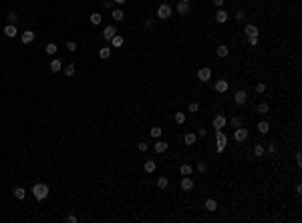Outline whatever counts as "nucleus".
<instances>
[{"instance_id":"43","label":"nucleus","mask_w":302,"mask_h":223,"mask_svg":"<svg viewBox=\"0 0 302 223\" xmlns=\"http://www.w3.org/2000/svg\"><path fill=\"white\" fill-rule=\"evenodd\" d=\"M264 91H266V84L264 83H258L256 84V93H264Z\"/></svg>"},{"instance_id":"28","label":"nucleus","mask_w":302,"mask_h":223,"mask_svg":"<svg viewBox=\"0 0 302 223\" xmlns=\"http://www.w3.org/2000/svg\"><path fill=\"white\" fill-rule=\"evenodd\" d=\"M113 20H117V22H121L123 18H125V14H123V10H113Z\"/></svg>"},{"instance_id":"46","label":"nucleus","mask_w":302,"mask_h":223,"mask_svg":"<svg viewBox=\"0 0 302 223\" xmlns=\"http://www.w3.org/2000/svg\"><path fill=\"white\" fill-rule=\"evenodd\" d=\"M77 221H79V219H77L75 215H69V217H67V223H77Z\"/></svg>"},{"instance_id":"36","label":"nucleus","mask_w":302,"mask_h":223,"mask_svg":"<svg viewBox=\"0 0 302 223\" xmlns=\"http://www.w3.org/2000/svg\"><path fill=\"white\" fill-rule=\"evenodd\" d=\"M266 151L270 153V155H274V153L278 151V145H276V143H270V145H268V147H266Z\"/></svg>"},{"instance_id":"48","label":"nucleus","mask_w":302,"mask_h":223,"mask_svg":"<svg viewBox=\"0 0 302 223\" xmlns=\"http://www.w3.org/2000/svg\"><path fill=\"white\" fill-rule=\"evenodd\" d=\"M224 2H226V0H214V4H216L218 8H222V6H224Z\"/></svg>"},{"instance_id":"23","label":"nucleus","mask_w":302,"mask_h":223,"mask_svg":"<svg viewBox=\"0 0 302 223\" xmlns=\"http://www.w3.org/2000/svg\"><path fill=\"white\" fill-rule=\"evenodd\" d=\"M258 131H260L262 135H266V133L270 131V125H268L266 121H260V123H258Z\"/></svg>"},{"instance_id":"6","label":"nucleus","mask_w":302,"mask_h":223,"mask_svg":"<svg viewBox=\"0 0 302 223\" xmlns=\"http://www.w3.org/2000/svg\"><path fill=\"white\" fill-rule=\"evenodd\" d=\"M234 101H236L238 107H242L246 101H248V93H246V91H238L236 95H234Z\"/></svg>"},{"instance_id":"4","label":"nucleus","mask_w":302,"mask_h":223,"mask_svg":"<svg viewBox=\"0 0 302 223\" xmlns=\"http://www.w3.org/2000/svg\"><path fill=\"white\" fill-rule=\"evenodd\" d=\"M157 16H159L161 20H167L169 16H171V6H169V4H161V6L157 8Z\"/></svg>"},{"instance_id":"10","label":"nucleus","mask_w":302,"mask_h":223,"mask_svg":"<svg viewBox=\"0 0 302 223\" xmlns=\"http://www.w3.org/2000/svg\"><path fill=\"white\" fill-rule=\"evenodd\" d=\"M181 189H184V191H191V189H193V181H191L188 175L181 179Z\"/></svg>"},{"instance_id":"16","label":"nucleus","mask_w":302,"mask_h":223,"mask_svg":"<svg viewBox=\"0 0 302 223\" xmlns=\"http://www.w3.org/2000/svg\"><path fill=\"white\" fill-rule=\"evenodd\" d=\"M184 141H185V145H195V141H197V135H195V133H188V135L184 137Z\"/></svg>"},{"instance_id":"1","label":"nucleus","mask_w":302,"mask_h":223,"mask_svg":"<svg viewBox=\"0 0 302 223\" xmlns=\"http://www.w3.org/2000/svg\"><path fill=\"white\" fill-rule=\"evenodd\" d=\"M32 195H35L36 201H44L46 197H49V185H46V183H36V185L32 187Z\"/></svg>"},{"instance_id":"42","label":"nucleus","mask_w":302,"mask_h":223,"mask_svg":"<svg viewBox=\"0 0 302 223\" xmlns=\"http://www.w3.org/2000/svg\"><path fill=\"white\" fill-rule=\"evenodd\" d=\"M67 50L75 52V50H77V42H75V40H69V42H67Z\"/></svg>"},{"instance_id":"26","label":"nucleus","mask_w":302,"mask_h":223,"mask_svg":"<svg viewBox=\"0 0 302 223\" xmlns=\"http://www.w3.org/2000/svg\"><path fill=\"white\" fill-rule=\"evenodd\" d=\"M91 22L93 24H101V22H103V16H101L99 12H93V14H91Z\"/></svg>"},{"instance_id":"35","label":"nucleus","mask_w":302,"mask_h":223,"mask_svg":"<svg viewBox=\"0 0 302 223\" xmlns=\"http://www.w3.org/2000/svg\"><path fill=\"white\" fill-rule=\"evenodd\" d=\"M230 125H232V129H238V127H242V119H240V117H234L232 121H230Z\"/></svg>"},{"instance_id":"52","label":"nucleus","mask_w":302,"mask_h":223,"mask_svg":"<svg viewBox=\"0 0 302 223\" xmlns=\"http://www.w3.org/2000/svg\"><path fill=\"white\" fill-rule=\"evenodd\" d=\"M181 2H188V4H189V0H181Z\"/></svg>"},{"instance_id":"34","label":"nucleus","mask_w":302,"mask_h":223,"mask_svg":"<svg viewBox=\"0 0 302 223\" xmlns=\"http://www.w3.org/2000/svg\"><path fill=\"white\" fill-rule=\"evenodd\" d=\"M149 133H151V137H153V139H159V137H161V127H153Z\"/></svg>"},{"instance_id":"13","label":"nucleus","mask_w":302,"mask_h":223,"mask_svg":"<svg viewBox=\"0 0 302 223\" xmlns=\"http://www.w3.org/2000/svg\"><path fill=\"white\" fill-rule=\"evenodd\" d=\"M203 207H206L210 213H214L216 209H218V203H216V199H207L206 203H203Z\"/></svg>"},{"instance_id":"49","label":"nucleus","mask_w":302,"mask_h":223,"mask_svg":"<svg viewBox=\"0 0 302 223\" xmlns=\"http://www.w3.org/2000/svg\"><path fill=\"white\" fill-rule=\"evenodd\" d=\"M296 165H302V155L300 153H296Z\"/></svg>"},{"instance_id":"44","label":"nucleus","mask_w":302,"mask_h":223,"mask_svg":"<svg viewBox=\"0 0 302 223\" xmlns=\"http://www.w3.org/2000/svg\"><path fill=\"white\" fill-rule=\"evenodd\" d=\"M137 147H139V151H143V153H145L147 149H149V145H147V143H139Z\"/></svg>"},{"instance_id":"37","label":"nucleus","mask_w":302,"mask_h":223,"mask_svg":"<svg viewBox=\"0 0 302 223\" xmlns=\"http://www.w3.org/2000/svg\"><path fill=\"white\" fill-rule=\"evenodd\" d=\"M16 20H18V14H16V12H10V14H8V24H16Z\"/></svg>"},{"instance_id":"30","label":"nucleus","mask_w":302,"mask_h":223,"mask_svg":"<svg viewBox=\"0 0 302 223\" xmlns=\"http://www.w3.org/2000/svg\"><path fill=\"white\" fill-rule=\"evenodd\" d=\"M155 161H145V173H153L155 171Z\"/></svg>"},{"instance_id":"39","label":"nucleus","mask_w":302,"mask_h":223,"mask_svg":"<svg viewBox=\"0 0 302 223\" xmlns=\"http://www.w3.org/2000/svg\"><path fill=\"white\" fill-rule=\"evenodd\" d=\"M197 171H199V173H206V171H207V163L206 161H199L197 163Z\"/></svg>"},{"instance_id":"32","label":"nucleus","mask_w":302,"mask_h":223,"mask_svg":"<svg viewBox=\"0 0 302 223\" xmlns=\"http://www.w3.org/2000/svg\"><path fill=\"white\" fill-rule=\"evenodd\" d=\"M268 109H270V107H268V102H260V105H258V113H260V115H266Z\"/></svg>"},{"instance_id":"2","label":"nucleus","mask_w":302,"mask_h":223,"mask_svg":"<svg viewBox=\"0 0 302 223\" xmlns=\"http://www.w3.org/2000/svg\"><path fill=\"white\" fill-rule=\"evenodd\" d=\"M216 141H218L216 153H224V149H226V145H228V137L224 135V131H222V129H216Z\"/></svg>"},{"instance_id":"7","label":"nucleus","mask_w":302,"mask_h":223,"mask_svg":"<svg viewBox=\"0 0 302 223\" xmlns=\"http://www.w3.org/2000/svg\"><path fill=\"white\" fill-rule=\"evenodd\" d=\"M20 40H22V44H30V42L35 40V32H32V30H24L22 34H20Z\"/></svg>"},{"instance_id":"25","label":"nucleus","mask_w":302,"mask_h":223,"mask_svg":"<svg viewBox=\"0 0 302 223\" xmlns=\"http://www.w3.org/2000/svg\"><path fill=\"white\" fill-rule=\"evenodd\" d=\"M264 153H266V149L262 147L260 143H258V145H254V155H256V157H262Z\"/></svg>"},{"instance_id":"5","label":"nucleus","mask_w":302,"mask_h":223,"mask_svg":"<svg viewBox=\"0 0 302 223\" xmlns=\"http://www.w3.org/2000/svg\"><path fill=\"white\" fill-rule=\"evenodd\" d=\"M197 79L202 80V83H207V80L211 79V68H210V66L199 68V71H197Z\"/></svg>"},{"instance_id":"9","label":"nucleus","mask_w":302,"mask_h":223,"mask_svg":"<svg viewBox=\"0 0 302 223\" xmlns=\"http://www.w3.org/2000/svg\"><path fill=\"white\" fill-rule=\"evenodd\" d=\"M115 34H117V28H115L113 24H111V26H107V28L103 30V38H105V40H111Z\"/></svg>"},{"instance_id":"40","label":"nucleus","mask_w":302,"mask_h":223,"mask_svg":"<svg viewBox=\"0 0 302 223\" xmlns=\"http://www.w3.org/2000/svg\"><path fill=\"white\" fill-rule=\"evenodd\" d=\"M188 111H189V113H197V111H199V105H197V102H189V105H188Z\"/></svg>"},{"instance_id":"24","label":"nucleus","mask_w":302,"mask_h":223,"mask_svg":"<svg viewBox=\"0 0 302 223\" xmlns=\"http://www.w3.org/2000/svg\"><path fill=\"white\" fill-rule=\"evenodd\" d=\"M14 197H16V199H24V197H26L24 187H16V189H14Z\"/></svg>"},{"instance_id":"12","label":"nucleus","mask_w":302,"mask_h":223,"mask_svg":"<svg viewBox=\"0 0 302 223\" xmlns=\"http://www.w3.org/2000/svg\"><path fill=\"white\" fill-rule=\"evenodd\" d=\"M153 149H155V153H159V155H161V153L167 151V143H165V141H157V143L153 145Z\"/></svg>"},{"instance_id":"15","label":"nucleus","mask_w":302,"mask_h":223,"mask_svg":"<svg viewBox=\"0 0 302 223\" xmlns=\"http://www.w3.org/2000/svg\"><path fill=\"white\" fill-rule=\"evenodd\" d=\"M244 32L248 34V38H250V36H258V26H254V24H248V26L244 28Z\"/></svg>"},{"instance_id":"47","label":"nucleus","mask_w":302,"mask_h":223,"mask_svg":"<svg viewBox=\"0 0 302 223\" xmlns=\"http://www.w3.org/2000/svg\"><path fill=\"white\" fill-rule=\"evenodd\" d=\"M206 135H207L206 129H197V137H206Z\"/></svg>"},{"instance_id":"18","label":"nucleus","mask_w":302,"mask_h":223,"mask_svg":"<svg viewBox=\"0 0 302 223\" xmlns=\"http://www.w3.org/2000/svg\"><path fill=\"white\" fill-rule=\"evenodd\" d=\"M61 68H63V62L58 61V58H54V61H50V71H53V72H58Z\"/></svg>"},{"instance_id":"14","label":"nucleus","mask_w":302,"mask_h":223,"mask_svg":"<svg viewBox=\"0 0 302 223\" xmlns=\"http://www.w3.org/2000/svg\"><path fill=\"white\" fill-rule=\"evenodd\" d=\"M4 34H6L8 38H14L16 36V24H8V26L4 28Z\"/></svg>"},{"instance_id":"3","label":"nucleus","mask_w":302,"mask_h":223,"mask_svg":"<svg viewBox=\"0 0 302 223\" xmlns=\"http://www.w3.org/2000/svg\"><path fill=\"white\" fill-rule=\"evenodd\" d=\"M248 137H250V133H248V129H246L244 125L238 127V129H236V133H234V139H236L238 143H244V141L248 139Z\"/></svg>"},{"instance_id":"38","label":"nucleus","mask_w":302,"mask_h":223,"mask_svg":"<svg viewBox=\"0 0 302 223\" xmlns=\"http://www.w3.org/2000/svg\"><path fill=\"white\" fill-rule=\"evenodd\" d=\"M65 75H67V76H73V75H75V64H67Z\"/></svg>"},{"instance_id":"22","label":"nucleus","mask_w":302,"mask_h":223,"mask_svg":"<svg viewBox=\"0 0 302 223\" xmlns=\"http://www.w3.org/2000/svg\"><path fill=\"white\" fill-rule=\"evenodd\" d=\"M111 42H113V46H117V48H119V46H123L125 38H123V36H119V34H115V36L111 38Z\"/></svg>"},{"instance_id":"19","label":"nucleus","mask_w":302,"mask_h":223,"mask_svg":"<svg viewBox=\"0 0 302 223\" xmlns=\"http://www.w3.org/2000/svg\"><path fill=\"white\" fill-rule=\"evenodd\" d=\"M177 12H179V14H188V12H189V4L188 2H179V4H177Z\"/></svg>"},{"instance_id":"31","label":"nucleus","mask_w":302,"mask_h":223,"mask_svg":"<svg viewBox=\"0 0 302 223\" xmlns=\"http://www.w3.org/2000/svg\"><path fill=\"white\" fill-rule=\"evenodd\" d=\"M167 185H169L167 177H159V179H157V187H159V189H165Z\"/></svg>"},{"instance_id":"45","label":"nucleus","mask_w":302,"mask_h":223,"mask_svg":"<svg viewBox=\"0 0 302 223\" xmlns=\"http://www.w3.org/2000/svg\"><path fill=\"white\" fill-rule=\"evenodd\" d=\"M258 44V36H250V46H256Z\"/></svg>"},{"instance_id":"17","label":"nucleus","mask_w":302,"mask_h":223,"mask_svg":"<svg viewBox=\"0 0 302 223\" xmlns=\"http://www.w3.org/2000/svg\"><path fill=\"white\" fill-rule=\"evenodd\" d=\"M216 52H218V57H220V58H224V57H228L230 48H228L226 44H220V46H218V50H216Z\"/></svg>"},{"instance_id":"51","label":"nucleus","mask_w":302,"mask_h":223,"mask_svg":"<svg viewBox=\"0 0 302 223\" xmlns=\"http://www.w3.org/2000/svg\"><path fill=\"white\" fill-rule=\"evenodd\" d=\"M113 2H117V4H125L127 0H113Z\"/></svg>"},{"instance_id":"41","label":"nucleus","mask_w":302,"mask_h":223,"mask_svg":"<svg viewBox=\"0 0 302 223\" xmlns=\"http://www.w3.org/2000/svg\"><path fill=\"white\" fill-rule=\"evenodd\" d=\"M234 18H236L238 22H242V20L246 18V12H244V10H238V12H236V16H234Z\"/></svg>"},{"instance_id":"8","label":"nucleus","mask_w":302,"mask_h":223,"mask_svg":"<svg viewBox=\"0 0 302 223\" xmlns=\"http://www.w3.org/2000/svg\"><path fill=\"white\" fill-rule=\"evenodd\" d=\"M228 89H230V84H228L226 79L216 80V93H228Z\"/></svg>"},{"instance_id":"11","label":"nucleus","mask_w":302,"mask_h":223,"mask_svg":"<svg viewBox=\"0 0 302 223\" xmlns=\"http://www.w3.org/2000/svg\"><path fill=\"white\" fill-rule=\"evenodd\" d=\"M226 127V117L224 115H218V117L214 119V129H224Z\"/></svg>"},{"instance_id":"29","label":"nucleus","mask_w":302,"mask_h":223,"mask_svg":"<svg viewBox=\"0 0 302 223\" xmlns=\"http://www.w3.org/2000/svg\"><path fill=\"white\" fill-rule=\"evenodd\" d=\"M179 173L185 177V175H191V173H193V169H191L189 165H181V167H179Z\"/></svg>"},{"instance_id":"27","label":"nucleus","mask_w":302,"mask_h":223,"mask_svg":"<svg viewBox=\"0 0 302 223\" xmlns=\"http://www.w3.org/2000/svg\"><path fill=\"white\" fill-rule=\"evenodd\" d=\"M99 57L101 58H109L111 57V48H109V46H103V48L99 50Z\"/></svg>"},{"instance_id":"33","label":"nucleus","mask_w":302,"mask_h":223,"mask_svg":"<svg viewBox=\"0 0 302 223\" xmlns=\"http://www.w3.org/2000/svg\"><path fill=\"white\" fill-rule=\"evenodd\" d=\"M175 123L177 125H184L185 123V113H175Z\"/></svg>"},{"instance_id":"50","label":"nucleus","mask_w":302,"mask_h":223,"mask_svg":"<svg viewBox=\"0 0 302 223\" xmlns=\"http://www.w3.org/2000/svg\"><path fill=\"white\" fill-rule=\"evenodd\" d=\"M153 24H155L153 20H145V26H147V28H153Z\"/></svg>"},{"instance_id":"20","label":"nucleus","mask_w":302,"mask_h":223,"mask_svg":"<svg viewBox=\"0 0 302 223\" xmlns=\"http://www.w3.org/2000/svg\"><path fill=\"white\" fill-rule=\"evenodd\" d=\"M216 20H218V22H226V20H228V12L226 10H218V12H216Z\"/></svg>"},{"instance_id":"21","label":"nucleus","mask_w":302,"mask_h":223,"mask_svg":"<svg viewBox=\"0 0 302 223\" xmlns=\"http://www.w3.org/2000/svg\"><path fill=\"white\" fill-rule=\"evenodd\" d=\"M44 50H46V54H50V57H53V54H57V44H54V42H49V44L44 46Z\"/></svg>"}]
</instances>
